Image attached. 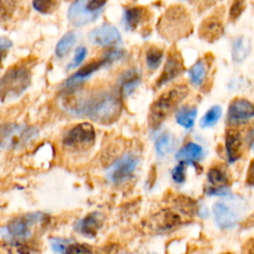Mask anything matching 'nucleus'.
<instances>
[{
	"instance_id": "obj_26",
	"label": "nucleus",
	"mask_w": 254,
	"mask_h": 254,
	"mask_svg": "<svg viewBox=\"0 0 254 254\" xmlns=\"http://www.w3.org/2000/svg\"><path fill=\"white\" fill-rule=\"evenodd\" d=\"M75 39H76V36L73 32H68V33L64 34L56 46L57 57H59V58L65 57L68 54V52L70 51V49L72 48V46L74 45Z\"/></svg>"
},
{
	"instance_id": "obj_28",
	"label": "nucleus",
	"mask_w": 254,
	"mask_h": 254,
	"mask_svg": "<svg viewBox=\"0 0 254 254\" xmlns=\"http://www.w3.org/2000/svg\"><path fill=\"white\" fill-rule=\"evenodd\" d=\"M164 53L158 47H150L146 52V64L147 66L154 70L159 67L162 63Z\"/></svg>"
},
{
	"instance_id": "obj_8",
	"label": "nucleus",
	"mask_w": 254,
	"mask_h": 254,
	"mask_svg": "<svg viewBox=\"0 0 254 254\" xmlns=\"http://www.w3.org/2000/svg\"><path fill=\"white\" fill-rule=\"evenodd\" d=\"M137 165L138 158L132 154H126L107 168L106 177L109 182L115 185L123 184L132 177Z\"/></svg>"
},
{
	"instance_id": "obj_6",
	"label": "nucleus",
	"mask_w": 254,
	"mask_h": 254,
	"mask_svg": "<svg viewBox=\"0 0 254 254\" xmlns=\"http://www.w3.org/2000/svg\"><path fill=\"white\" fill-rule=\"evenodd\" d=\"M95 141V130L87 122L76 124L70 128L63 138V146L68 151H85Z\"/></svg>"
},
{
	"instance_id": "obj_20",
	"label": "nucleus",
	"mask_w": 254,
	"mask_h": 254,
	"mask_svg": "<svg viewBox=\"0 0 254 254\" xmlns=\"http://www.w3.org/2000/svg\"><path fill=\"white\" fill-rule=\"evenodd\" d=\"M251 51V42L245 36L237 37L232 43L231 55L232 59L237 62H243L250 54Z\"/></svg>"
},
{
	"instance_id": "obj_17",
	"label": "nucleus",
	"mask_w": 254,
	"mask_h": 254,
	"mask_svg": "<svg viewBox=\"0 0 254 254\" xmlns=\"http://www.w3.org/2000/svg\"><path fill=\"white\" fill-rule=\"evenodd\" d=\"M223 33V24L217 16H209L200 25L198 34L207 42L217 40Z\"/></svg>"
},
{
	"instance_id": "obj_35",
	"label": "nucleus",
	"mask_w": 254,
	"mask_h": 254,
	"mask_svg": "<svg viewBox=\"0 0 254 254\" xmlns=\"http://www.w3.org/2000/svg\"><path fill=\"white\" fill-rule=\"evenodd\" d=\"M86 53H87V51L84 47H78L76 52H75V55H74L73 59L69 63L67 68H73V67L77 66L78 64H80L82 63V61L84 60V58L86 56Z\"/></svg>"
},
{
	"instance_id": "obj_32",
	"label": "nucleus",
	"mask_w": 254,
	"mask_h": 254,
	"mask_svg": "<svg viewBox=\"0 0 254 254\" xmlns=\"http://www.w3.org/2000/svg\"><path fill=\"white\" fill-rule=\"evenodd\" d=\"M15 2L0 1V23L11 18L15 10Z\"/></svg>"
},
{
	"instance_id": "obj_36",
	"label": "nucleus",
	"mask_w": 254,
	"mask_h": 254,
	"mask_svg": "<svg viewBox=\"0 0 254 254\" xmlns=\"http://www.w3.org/2000/svg\"><path fill=\"white\" fill-rule=\"evenodd\" d=\"M13 43L5 37H0V65L3 59L6 57V54L10 48H12Z\"/></svg>"
},
{
	"instance_id": "obj_41",
	"label": "nucleus",
	"mask_w": 254,
	"mask_h": 254,
	"mask_svg": "<svg viewBox=\"0 0 254 254\" xmlns=\"http://www.w3.org/2000/svg\"><path fill=\"white\" fill-rule=\"evenodd\" d=\"M224 254H231V253H224Z\"/></svg>"
},
{
	"instance_id": "obj_18",
	"label": "nucleus",
	"mask_w": 254,
	"mask_h": 254,
	"mask_svg": "<svg viewBox=\"0 0 254 254\" xmlns=\"http://www.w3.org/2000/svg\"><path fill=\"white\" fill-rule=\"evenodd\" d=\"M102 224L101 214L98 212H92L85 217L78 220L75 224V229L84 236L92 237L96 235Z\"/></svg>"
},
{
	"instance_id": "obj_33",
	"label": "nucleus",
	"mask_w": 254,
	"mask_h": 254,
	"mask_svg": "<svg viewBox=\"0 0 254 254\" xmlns=\"http://www.w3.org/2000/svg\"><path fill=\"white\" fill-rule=\"evenodd\" d=\"M173 181L177 184H183L186 180V164L180 162L172 171Z\"/></svg>"
},
{
	"instance_id": "obj_27",
	"label": "nucleus",
	"mask_w": 254,
	"mask_h": 254,
	"mask_svg": "<svg viewBox=\"0 0 254 254\" xmlns=\"http://www.w3.org/2000/svg\"><path fill=\"white\" fill-rule=\"evenodd\" d=\"M157 220L159 223V227L161 229L166 230L178 225L181 222V217L179 216V214H177L174 211L165 210L159 214V217Z\"/></svg>"
},
{
	"instance_id": "obj_23",
	"label": "nucleus",
	"mask_w": 254,
	"mask_h": 254,
	"mask_svg": "<svg viewBox=\"0 0 254 254\" xmlns=\"http://www.w3.org/2000/svg\"><path fill=\"white\" fill-rule=\"evenodd\" d=\"M197 111L194 106L185 105L176 113L177 122L186 129H190L193 126Z\"/></svg>"
},
{
	"instance_id": "obj_15",
	"label": "nucleus",
	"mask_w": 254,
	"mask_h": 254,
	"mask_svg": "<svg viewBox=\"0 0 254 254\" xmlns=\"http://www.w3.org/2000/svg\"><path fill=\"white\" fill-rule=\"evenodd\" d=\"M213 215L218 226L221 228L233 227L238 219L239 213L233 204H229L225 200H220L213 205Z\"/></svg>"
},
{
	"instance_id": "obj_25",
	"label": "nucleus",
	"mask_w": 254,
	"mask_h": 254,
	"mask_svg": "<svg viewBox=\"0 0 254 254\" xmlns=\"http://www.w3.org/2000/svg\"><path fill=\"white\" fill-rule=\"evenodd\" d=\"M206 71H207V67H206V64L204 61L199 60L197 61L190 69L189 71V76H190V80L193 85L199 86L202 84V82L205 79L206 76Z\"/></svg>"
},
{
	"instance_id": "obj_39",
	"label": "nucleus",
	"mask_w": 254,
	"mask_h": 254,
	"mask_svg": "<svg viewBox=\"0 0 254 254\" xmlns=\"http://www.w3.org/2000/svg\"><path fill=\"white\" fill-rule=\"evenodd\" d=\"M246 183L248 185L253 186L254 185V160L251 162L249 169H248V173H247V178H246Z\"/></svg>"
},
{
	"instance_id": "obj_19",
	"label": "nucleus",
	"mask_w": 254,
	"mask_h": 254,
	"mask_svg": "<svg viewBox=\"0 0 254 254\" xmlns=\"http://www.w3.org/2000/svg\"><path fill=\"white\" fill-rule=\"evenodd\" d=\"M204 155L200 145L194 142H189L184 145L176 154V159L185 164H193L202 159Z\"/></svg>"
},
{
	"instance_id": "obj_11",
	"label": "nucleus",
	"mask_w": 254,
	"mask_h": 254,
	"mask_svg": "<svg viewBox=\"0 0 254 254\" xmlns=\"http://www.w3.org/2000/svg\"><path fill=\"white\" fill-rule=\"evenodd\" d=\"M206 180L208 186L205 192L209 195H225L228 192L229 176L225 168L221 165H215L209 168Z\"/></svg>"
},
{
	"instance_id": "obj_9",
	"label": "nucleus",
	"mask_w": 254,
	"mask_h": 254,
	"mask_svg": "<svg viewBox=\"0 0 254 254\" xmlns=\"http://www.w3.org/2000/svg\"><path fill=\"white\" fill-rule=\"evenodd\" d=\"M190 17L186 10L182 7H176L169 10L166 14L165 22L162 24L164 35L166 37L177 38L184 36V33H189L190 30Z\"/></svg>"
},
{
	"instance_id": "obj_2",
	"label": "nucleus",
	"mask_w": 254,
	"mask_h": 254,
	"mask_svg": "<svg viewBox=\"0 0 254 254\" xmlns=\"http://www.w3.org/2000/svg\"><path fill=\"white\" fill-rule=\"evenodd\" d=\"M189 87L185 83L176 84L165 90L151 105L149 112V126L152 129L158 128L187 97Z\"/></svg>"
},
{
	"instance_id": "obj_16",
	"label": "nucleus",
	"mask_w": 254,
	"mask_h": 254,
	"mask_svg": "<svg viewBox=\"0 0 254 254\" xmlns=\"http://www.w3.org/2000/svg\"><path fill=\"white\" fill-rule=\"evenodd\" d=\"M244 141L241 133L234 127H229L225 132V153L229 163H234L243 154Z\"/></svg>"
},
{
	"instance_id": "obj_34",
	"label": "nucleus",
	"mask_w": 254,
	"mask_h": 254,
	"mask_svg": "<svg viewBox=\"0 0 254 254\" xmlns=\"http://www.w3.org/2000/svg\"><path fill=\"white\" fill-rule=\"evenodd\" d=\"M68 241L63 238H53L50 242L52 250L57 254H64L65 248L68 245Z\"/></svg>"
},
{
	"instance_id": "obj_4",
	"label": "nucleus",
	"mask_w": 254,
	"mask_h": 254,
	"mask_svg": "<svg viewBox=\"0 0 254 254\" xmlns=\"http://www.w3.org/2000/svg\"><path fill=\"white\" fill-rule=\"evenodd\" d=\"M38 129L24 124H2L0 125V149H19L38 136Z\"/></svg>"
},
{
	"instance_id": "obj_10",
	"label": "nucleus",
	"mask_w": 254,
	"mask_h": 254,
	"mask_svg": "<svg viewBox=\"0 0 254 254\" xmlns=\"http://www.w3.org/2000/svg\"><path fill=\"white\" fill-rule=\"evenodd\" d=\"M44 217L41 213H30L13 219L6 227L8 236L16 242L27 239L32 234V226Z\"/></svg>"
},
{
	"instance_id": "obj_37",
	"label": "nucleus",
	"mask_w": 254,
	"mask_h": 254,
	"mask_svg": "<svg viewBox=\"0 0 254 254\" xmlns=\"http://www.w3.org/2000/svg\"><path fill=\"white\" fill-rule=\"evenodd\" d=\"M244 9V3L243 2H233L230 11H229V17L232 20H235L239 17V15L242 13Z\"/></svg>"
},
{
	"instance_id": "obj_22",
	"label": "nucleus",
	"mask_w": 254,
	"mask_h": 254,
	"mask_svg": "<svg viewBox=\"0 0 254 254\" xmlns=\"http://www.w3.org/2000/svg\"><path fill=\"white\" fill-rule=\"evenodd\" d=\"M145 15V10L141 7L125 8L123 14V22L127 30H134L142 21Z\"/></svg>"
},
{
	"instance_id": "obj_7",
	"label": "nucleus",
	"mask_w": 254,
	"mask_h": 254,
	"mask_svg": "<svg viewBox=\"0 0 254 254\" xmlns=\"http://www.w3.org/2000/svg\"><path fill=\"white\" fill-rule=\"evenodd\" d=\"M122 55H123V53L119 50L109 51L100 60L88 63L83 67L78 69L75 73H73L71 76H69L65 81L64 87L67 89H71V88L77 86L78 84H80L81 82L86 80L88 77H90L100 67H102L106 64H109L113 63L114 61L119 60L122 57Z\"/></svg>"
},
{
	"instance_id": "obj_14",
	"label": "nucleus",
	"mask_w": 254,
	"mask_h": 254,
	"mask_svg": "<svg viewBox=\"0 0 254 254\" xmlns=\"http://www.w3.org/2000/svg\"><path fill=\"white\" fill-rule=\"evenodd\" d=\"M183 71H184V62L181 57V54L176 50H172L169 53V56L167 58L163 72L161 73V75L157 80V83H156L157 87H161L166 83L170 82L171 80L175 79Z\"/></svg>"
},
{
	"instance_id": "obj_13",
	"label": "nucleus",
	"mask_w": 254,
	"mask_h": 254,
	"mask_svg": "<svg viewBox=\"0 0 254 254\" xmlns=\"http://www.w3.org/2000/svg\"><path fill=\"white\" fill-rule=\"evenodd\" d=\"M254 118V104L245 98L233 99L227 111V120L232 124L244 123Z\"/></svg>"
},
{
	"instance_id": "obj_21",
	"label": "nucleus",
	"mask_w": 254,
	"mask_h": 254,
	"mask_svg": "<svg viewBox=\"0 0 254 254\" xmlns=\"http://www.w3.org/2000/svg\"><path fill=\"white\" fill-rule=\"evenodd\" d=\"M141 80L140 72L137 69L127 70L121 78V93L124 96L130 95L139 85Z\"/></svg>"
},
{
	"instance_id": "obj_12",
	"label": "nucleus",
	"mask_w": 254,
	"mask_h": 254,
	"mask_svg": "<svg viewBox=\"0 0 254 254\" xmlns=\"http://www.w3.org/2000/svg\"><path fill=\"white\" fill-rule=\"evenodd\" d=\"M88 38L90 42L100 47L116 46L122 42L119 30L109 23H104L94 28L89 33Z\"/></svg>"
},
{
	"instance_id": "obj_29",
	"label": "nucleus",
	"mask_w": 254,
	"mask_h": 254,
	"mask_svg": "<svg viewBox=\"0 0 254 254\" xmlns=\"http://www.w3.org/2000/svg\"><path fill=\"white\" fill-rule=\"evenodd\" d=\"M221 112L222 110L219 105H214L210 107L200 119V126L202 128H207L215 125L221 116Z\"/></svg>"
},
{
	"instance_id": "obj_38",
	"label": "nucleus",
	"mask_w": 254,
	"mask_h": 254,
	"mask_svg": "<svg viewBox=\"0 0 254 254\" xmlns=\"http://www.w3.org/2000/svg\"><path fill=\"white\" fill-rule=\"evenodd\" d=\"M245 142L247 143L249 148L254 151V127L251 128L250 130H248V132L245 136Z\"/></svg>"
},
{
	"instance_id": "obj_5",
	"label": "nucleus",
	"mask_w": 254,
	"mask_h": 254,
	"mask_svg": "<svg viewBox=\"0 0 254 254\" xmlns=\"http://www.w3.org/2000/svg\"><path fill=\"white\" fill-rule=\"evenodd\" d=\"M105 4V1L99 0L74 1L68 8L67 19L75 27L87 25L99 17Z\"/></svg>"
},
{
	"instance_id": "obj_30",
	"label": "nucleus",
	"mask_w": 254,
	"mask_h": 254,
	"mask_svg": "<svg viewBox=\"0 0 254 254\" xmlns=\"http://www.w3.org/2000/svg\"><path fill=\"white\" fill-rule=\"evenodd\" d=\"M64 254H92V247L85 243H68Z\"/></svg>"
},
{
	"instance_id": "obj_31",
	"label": "nucleus",
	"mask_w": 254,
	"mask_h": 254,
	"mask_svg": "<svg viewBox=\"0 0 254 254\" xmlns=\"http://www.w3.org/2000/svg\"><path fill=\"white\" fill-rule=\"evenodd\" d=\"M59 5V2L52 1V0H41V1H34L33 7L35 10L39 11L43 14H48L53 12Z\"/></svg>"
},
{
	"instance_id": "obj_1",
	"label": "nucleus",
	"mask_w": 254,
	"mask_h": 254,
	"mask_svg": "<svg viewBox=\"0 0 254 254\" xmlns=\"http://www.w3.org/2000/svg\"><path fill=\"white\" fill-rule=\"evenodd\" d=\"M66 109L74 114L84 115L100 124H110L117 120L122 111V101L112 92H98L88 96H70L64 102Z\"/></svg>"
},
{
	"instance_id": "obj_24",
	"label": "nucleus",
	"mask_w": 254,
	"mask_h": 254,
	"mask_svg": "<svg viewBox=\"0 0 254 254\" xmlns=\"http://www.w3.org/2000/svg\"><path fill=\"white\" fill-rule=\"evenodd\" d=\"M175 147V139L174 137L169 134L165 133L162 134L155 143V148H156V153L159 157H166L169 155Z\"/></svg>"
},
{
	"instance_id": "obj_40",
	"label": "nucleus",
	"mask_w": 254,
	"mask_h": 254,
	"mask_svg": "<svg viewBox=\"0 0 254 254\" xmlns=\"http://www.w3.org/2000/svg\"><path fill=\"white\" fill-rule=\"evenodd\" d=\"M243 254H254V239H249L243 249H242Z\"/></svg>"
},
{
	"instance_id": "obj_3",
	"label": "nucleus",
	"mask_w": 254,
	"mask_h": 254,
	"mask_svg": "<svg viewBox=\"0 0 254 254\" xmlns=\"http://www.w3.org/2000/svg\"><path fill=\"white\" fill-rule=\"evenodd\" d=\"M30 69L23 64L9 68L0 78V101L9 102L18 98L30 85Z\"/></svg>"
}]
</instances>
